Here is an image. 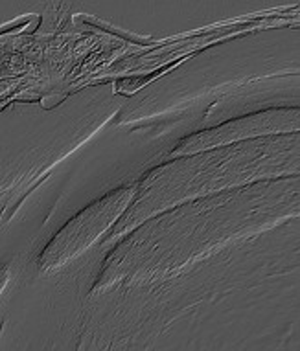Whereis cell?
Returning a JSON list of instances; mask_svg holds the SVG:
<instances>
[{"label":"cell","mask_w":300,"mask_h":351,"mask_svg":"<svg viewBox=\"0 0 300 351\" xmlns=\"http://www.w3.org/2000/svg\"><path fill=\"white\" fill-rule=\"evenodd\" d=\"M131 197H133L131 188L118 190L91 204L80 215H76L45 248L39 261L41 269L54 271V269L69 263L70 259H74L83 250H87L126 210Z\"/></svg>","instance_id":"cell-1"},{"label":"cell","mask_w":300,"mask_h":351,"mask_svg":"<svg viewBox=\"0 0 300 351\" xmlns=\"http://www.w3.org/2000/svg\"><path fill=\"white\" fill-rule=\"evenodd\" d=\"M8 282H10V269L8 267H0V294L6 289Z\"/></svg>","instance_id":"cell-2"}]
</instances>
